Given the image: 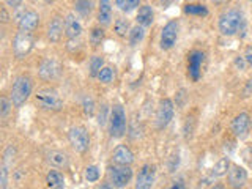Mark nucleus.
I'll list each match as a JSON object with an SVG mask.
<instances>
[{"instance_id": "nucleus-24", "label": "nucleus", "mask_w": 252, "mask_h": 189, "mask_svg": "<svg viewBox=\"0 0 252 189\" xmlns=\"http://www.w3.org/2000/svg\"><path fill=\"white\" fill-rule=\"evenodd\" d=\"M128 38H129V44L131 46L140 44L142 41H144V38H145V27H142V26H139V24H137L136 27L131 29Z\"/></svg>"}, {"instance_id": "nucleus-38", "label": "nucleus", "mask_w": 252, "mask_h": 189, "mask_svg": "<svg viewBox=\"0 0 252 189\" xmlns=\"http://www.w3.org/2000/svg\"><path fill=\"white\" fill-rule=\"evenodd\" d=\"M241 96L243 98H249L252 96V79H249V81L246 82V85H244V89L241 92Z\"/></svg>"}, {"instance_id": "nucleus-8", "label": "nucleus", "mask_w": 252, "mask_h": 189, "mask_svg": "<svg viewBox=\"0 0 252 189\" xmlns=\"http://www.w3.org/2000/svg\"><path fill=\"white\" fill-rule=\"evenodd\" d=\"M109 177H110V183L114 185L117 189H123L126 188L132 180V169L129 165H110L109 167Z\"/></svg>"}, {"instance_id": "nucleus-35", "label": "nucleus", "mask_w": 252, "mask_h": 189, "mask_svg": "<svg viewBox=\"0 0 252 189\" xmlns=\"http://www.w3.org/2000/svg\"><path fill=\"white\" fill-rule=\"evenodd\" d=\"M82 107H84L85 115L92 117L94 114V101H93V98L92 96H85L82 99Z\"/></svg>"}, {"instance_id": "nucleus-23", "label": "nucleus", "mask_w": 252, "mask_h": 189, "mask_svg": "<svg viewBox=\"0 0 252 189\" xmlns=\"http://www.w3.org/2000/svg\"><path fill=\"white\" fill-rule=\"evenodd\" d=\"M230 159L228 158H220V159L215 164V167L211 169V177H215V178H220V177H224L228 173V169H230Z\"/></svg>"}, {"instance_id": "nucleus-31", "label": "nucleus", "mask_w": 252, "mask_h": 189, "mask_svg": "<svg viewBox=\"0 0 252 189\" xmlns=\"http://www.w3.org/2000/svg\"><path fill=\"white\" fill-rule=\"evenodd\" d=\"M115 79V69L112 66H104L98 74V81L101 84H110Z\"/></svg>"}, {"instance_id": "nucleus-45", "label": "nucleus", "mask_w": 252, "mask_h": 189, "mask_svg": "<svg viewBox=\"0 0 252 189\" xmlns=\"http://www.w3.org/2000/svg\"><path fill=\"white\" fill-rule=\"evenodd\" d=\"M210 189H224V186H222V185H216V186H213V188H210Z\"/></svg>"}, {"instance_id": "nucleus-2", "label": "nucleus", "mask_w": 252, "mask_h": 189, "mask_svg": "<svg viewBox=\"0 0 252 189\" xmlns=\"http://www.w3.org/2000/svg\"><path fill=\"white\" fill-rule=\"evenodd\" d=\"M32 79L26 74L18 76L14 79L13 87H11V93H10V99L13 102L14 107H22L27 102V99L32 94Z\"/></svg>"}, {"instance_id": "nucleus-30", "label": "nucleus", "mask_w": 252, "mask_h": 189, "mask_svg": "<svg viewBox=\"0 0 252 189\" xmlns=\"http://www.w3.org/2000/svg\"><path fill=\"white\" fill-rule=\"evenodd\" d=\"M115 5L118 6V10H122L123 13H131L140 5V0H115Z\"/></svg>"}, {"instance_id": "nucleus-37", "label": "nucleus", "mask_w": 252, "mask_h": 189, "mask_svg": "<svg viewBox=\"0 0 252 189\" xmlns=\"http://www.w3.org/2000/svg\"><path fill=\"white\" fill-rule=\"evenodd\" d=\"M107 122V106H101V110L98 114V123L102 126Z\"/></svg>"}, {"instance_id": "nucleus-17", "label": "nucleus", "mask_w": 252, "mask_h": 189, "mask_svg": "<svg viewBox=\"0 0 252 189\" xmlns=\"http://www.w3.org/2000/svg\"><path fill=\"white\" fill-rule=\"evenodd\" d=\"M82 33V24L77 19V16L69 13L65 18V35L69 39H76Z\"/></svg>"}, {"instance_id": "nucleus-4", "label": "nucleus", "mask_w": 252, "mask_h": 189, "mask_svg": "<svg viewBox=\"0 0 252 189\" xmlns=\"http://www.w3.org/2000/svg\"><path fill=\"white\" fill-rule=\"evenodd\" d=\"M109 132L110 137L120 139L126 134V114L122 104H115L110 109V117H109Z\"/></svg>"}, {"instance_id": "nucleus-13", "label": "nucleus", "mask_w": 252, "mask_h": 189, "mask_svg": "<svg viewBox=\"0 0 252 189\" xmlns=\"http://www.w3.org/2000/svg\"><path fill=\"white\" fill-rule=\"evenodd\" d=\"M62 71V65L55 59H44L38 66V74L43 81H52L59 77Z\"/></svg>"}, {"instance_id": "nucleus-29", "label": "nucleus", "mask_w": 252, "mask_h": 189, "mask_svg": "<svg viewBox=\"0 0 252 189\" xmlns=\"http://www.w3.org/2000/svg\"><path fill=\"white\" fill-rule=\"evenodd\" d=\"M185 13L191 16H207L208 8L202 3H189L185 6Z\"/></svg>"}, {"instance_id": "nucleus-34", "label": "nucleus", "mask_w": 252, "mask_h": 189, "mask_svg": "<svg viewBox=\"0 0 252 189\" xmlns=\"http://www.w3.org/2000/svg\"><path fill=\"white\" fill-rule=\"evenodd\" d=\"M11 107H13L11 99H8L6 96H2V98H0V115H2V118H6V117H8V114H10Z\"/></svg>"}, {"instance_id": "nucleus-33", "label": "nucleus", "mask_w": 252, "mask_h": 189, "mask_svg": "<svg viewBox=\"0 0 252 189\" xmlns=\"http://www.w3.org/2000/svg\"><path fill=\"white\" fill-rule=\"evenodd\" d=\"M8 178H10V167L2 162V167H0V189L8 188Z\"/></svg>"}, {"instance_id": "nucleus-20", "label": "nucleus", "mask_w": 252, "mask_h": 189, "mask_svg": "<svg viewBox=\"0 0 252 189\" xmlns=\"http://www.w3.org/2000/svg\"><path fill=\"white\" fill-rule=\"evenodd\" d=\"M110 21H112V3L110 0H99L98 22L101 26H109Z\"/></svg>"}, {"instance_id": "nucleus-11", "label": "nucleus", "mask_w": 252, "mask_h": 189, "mask_svg": "<svg viewBox=\"0 0 252 189\" xmlns=\"http://www.w3.org/2000/svg\"><path fill=\"white\" fill-rule=\"evenodd\" d=\"M156 181V167L152 164H144L136 178V189H153Z\"/></svg>"}, {"instance_id": "nucleus-41", "label": "nucleus", "mask_w": 252, "mask_h": 189, "mask_svg": "<svg viewBox=\"0 0 252 189\" xmlns=\"http://www.w3.org/2000/svg\"><path fill=\"white\" fill-rule=\"evenodd\" d=\"M243 55H244V59H246L248 65H249V66H252V44L246 47V51H244V54H243Z\"/></svg>"}, {"instance_id": "nucleus-32", "label": "nucleus", "mask_w": 252, "mask_h": 189, "mask_svg": "<svg viewBox=\"0 0 252 189\" xmlns=\"http://www.w3.org/2000/svg\"><path fill=\"white\" fill-rule=\"evenodd\" d=\"M99 177H101V173L96 165H89V167L85 169V180L89 181V183H96Z\"/></svg>"}, {"instance_id": "nucleus-21", "label": "nucleus", "mask_w": 252, "mask_h": 189, "mask_svg": "<svg viewBox=\"0 0 252 189\" xmlns=\"http://www.w3.org/2000/svg\"><path fill=\"white\" fill-rule=\"evenodd\" d=\"M46 185L51 189H65V175L57 169L49 170L46 175Z\"/></svg>"}, {"instance_id": "nucleus-42", "label": "nucleus", "mask_w": 252, "mask_h": 189, "mask_svg": "<svg viewBox=\"0 0 252 189\" xmlns=\"http://www.w3.org/2000/svg\"><path fill=\"white\" fill-rule=\"evenodd\" d=\"M170 189H186V186H185V181L181 180V178H178V180H175V181H172Z\"/></svg>"}, {"instance_id": "nucleus-10", "label": "nucleus", "mask_w": 252, "mask_h": 189, "mask_svg": "<svg viewBox=\"0 0 252 189\" xmlns=\"http://www.w3.org/2000/svg\"><path fill=\"white\" fill-rule=\"evenodd\" d=\"M251 126H252L251 115L248 112H240L238 115H235V118L232 120L230 131H232V134H233L235 137L244 139L249 134Z\"/></svg>"}, {"instance_id": "nucleus-14", "label": "nucleus", "mask_w": 252, "mask_h": 189, "mask_svg": "<svg viewBox=\"0 0 252 189\" xmlns=\"http://www.w3.org/2000/svg\"><path fill=\"white\" fill-rule=\"evenodd\" d=\"M203 59H205V55L202 51H192L188 55V73L194 82H197L200 79Z\"/></svg>"}, {"instance_id": "nucleus-28", "label": "nucleus", "mask_w": 252, "mask_h": 189, "mask_svg": "<svg viewBox=\"0 0 252 189\" xmlns=\"http://www.w3.org/2000/svg\"><path fill=\"white\" fill-rule=\"evenodd\" d=\"M106 38V32L102 27H93L90 30V44L93 47H98L102 41H104Z\"/></svg>"}, {"instance_id": "nucleus-48", "label": "nucleus", "mask_w": 252, "mask_h": 189, "mask_svg": "<svg viewBox=\"0 0 252 189\" xmlns=\"http://www.w3.org/2000/svg\"><path fill=\"white\" fill-rule=\"evenodd\" d=\"M251 2H252V0H251Z\"/></svg>"}, {"instance_id": "nucleus-7", "label": "nucleus", "mask_w": 252, "mask_h": 189, "mask_svg": "<svg viewBox=\"0 0 252 189\" xmlns=\"http://www.w3.org/2000/svg\"><path fill=\"white\" fill-rule=\"evenodd\" d=\"M173 115H175V106H173V101L169 98H164L159 101L156 110V117H155V125L156 129H165L173 120Z\"/></svg>"}, {"instance_id": "nucleus-18", "label": "nucleus", "mask_w": 252, "mask_h": 189, "mask_svg": "<svg viewBox=\"0 0 252 189\" xmlns=\"http://www.w3.org/2000/svg\"><path fill=\"white\" fill-rule=\"evenodd\" d=\"M112 159L118 165H131L134 162V153L131 152L129 147L117 145L112 153Z\"/></svg>"}, {"instance_id": "nucleus-9", "label": "nucleus", "mask_w": 252, "mask_h": 189, "mask_svg": "<svg viewBox=\"0 0 252 189\" xmlns=\"http://www.w3.org/2000/svg\"><path fill=\"white\" fill-rule=\"evenodd\" d=\"M178 32H180V22L178 21H169L161 30V38H159V46L162 51H169L175 46L178 39Z\"/></svg>"}, {"instance_id": "nucleus-43", "label": "nucleus", "mask_w": 252, "mask_h": 189, "mask_svg": "<svg viewBox=\"0 0 252 189\" xmlns=\"http://www.w3.org/2000/svg\"><path fill=\"white\" fill-rule=\"evenodd\" d=\"M24 0H5V3L6 6H10V8H19L22 5Z\"/></svg>"}, {"instance_id": "nucleus-26", "label": "nucleus", "mask_w": 252, "mask_h": 189, "mask_svg": "<svg viewBox=\"0 0 252 189\" xmlns=\"http://www.w3.org/2000/svg\"><path fill=\"white\" fill-rule=\"evenodd\" d=\"M104 68V59L101 55H93L90 59V65H89V73L92 77H98L99 71Z\"/></svg>"}, {"instance_id": "nucleus-1", "label": "nucleus", "mask_w": 252, "mask_h": 189, "mask_svg": "<svg viewBox=\"0 0 252 189\" xmlns=\"http://www.w3.org/2000/svg\"><path fill=\"white\" fill-rule=\"evenodd\" d=\"M218 27L224 36H233L246 30V19H244V14L240 10L230 8V10L224 11L219 16Z\"/></svg>"}, {"instance_id": "nucleus-16", "label": "nucleus", "mask_w": 252, "mask_h": 189, "mask_svg": "<svg viewBox=\"0 0 252 189\" xmlns=\"http://www.w3.org/2000/svg\"><path fill=\"white\" fill-rule=\"evenodd\" d=\"M63 32H65V19L55 16V18H52L49 24H47V30H46L47 38H49L51 43H59L62 39Z\"/></svg>"}, {"instance_id": "nucleus-5", "label": "nucleus", "mask_w": 252, "mask_h": 189, "mask_svg": "<svg viewBox=\"0 0 252 189\" xmlns=\"http://www.w3.org/2000/svg\"><path fill=\"white\" fill-rule=\"evenodd\" d=\"M69 145L77 153H87L90 148V134L84 126H73L68 131Z\"/></svg>"}, {"instance_id": "nucleus-19", "label": "nucleus", "mask_w": 252, "mask_h": 189, "mask_svg": "<svg viewBox=\"0 0 252 189\" xmlns=\"http://www.w3.org/2000/svg\"><path fill=\"white\" fill-rule=\"evenodd\" d=\"M47 162H49L52 167L55 169H66L68 164H69V158L66 153L59 152V150H52V152L47 153L46 156Z\"/></svg>"}, {"instance_id": "nucleus-25", "label": "nucleus", "mask_w": 252, "mask_h": 189, "mask_svg": "<svg viewBox=\"0 0 252 189\" xmlns=\"http://www.w3.org/2000/svg\"><path fill=\"white\" fill-rule=\"evenodd\" d=\"M114 32L117 33V36L125 38L126 35H129L131 27H129V21L125 18H118L114 24Z\"/></svg>"}, {"instance_id": "nucleus-6", "label": "nucleus", "mask_w": 252, "mask_h": 189, "mask_svg": "<svg viewBox=\"0 0 252 189\" xmlns=\"http://www.w3.org/2000/svg\"><path fill=\"white\" fill-rule=\"evenodd\" d=\"M35 38L32 32H24L19 30L16 32V35L13 38V52L18 59H24L26 55L30 54V51L33 49Z\"/></svg>"}, {"instance_id": "nucleus-36", "label": "nucleus", "mask_w": 252, "mask_h": 189, "mask_svg": "<svg viewBox=\"0 0 252 189\" xmlns=\"http://www.w3.org/2000/svg\"><path fill=\"white\" fill-rule=\"evenodd\" d=\"M233 66L238 71H244L246 66H249V65H248L246 59H244V55H238V57H235V60H233Z\"/></svg>"}, {"instance_id": "nucleus-46", "label": "nucleus", "mask_w": 252, "mask_h": 189, "mask_svg": "<svg viewBox=\"0 0 252 189\" xmlns=\"http://www.w3.org/2000/svg\"><path fill=\"white\" fill-rule=\"evenodd\" d=\"M213 2H215L216 5H219V3H222V2H224V0H213Z\"/></svg>"}, {"instance_id": "nucleus-47", "label": "nucleus", "mask_w": 252, "mask_h": 189, "mask_svg": "<svg viewBox=\"0 0 252 189\" xmlns=\"http://www.w3.org/2000/svg\"><path fill=\"white\" fill-rule=\"evenodd\" d=\"M44 2H46V3H54L55 0H44Z\"/></svg>"}, {"instance_id": "nucleus-44", "label": "nucleus", "mask_w": 252, "mask_h": 189, "mask_svg": "<svg viewBox=\"0 0 252 189\" xmlns=\"http://www.w3.org/2000/svg\"><path fill=\"white\" fill-rule=\"evenodd\" d=\"M99 189H114V185L110 181H104V183L99 185Z\"/></svg>"}, {"instance_id": "nucleus-12", "label": "nucleus", "mask_w": 252, "mask_h": 189, "mask_svg": "<svg viewBox=\"0 0 252 189\" xmlns=\"http://www.w3.org/2000/svg\"><path fill=\"white\" fill-rule=\"evenodd\" d=\"M227 183L232 189H243L248 183V170L238 164H232L227 173Z\"/></svg>"}, {"instance_id": "nucleus-27", "label": "nucleus", "mask_w": 252, "mask_h": 189, "mask_svg": "<svg viewBox=\"0 0 252 189\" xmlns=\"http://www.w3.org/2000/svg\"><path fill=\"white\" fill-rule=\"evenodd\" d=\"M92 8H93V2H92V0H76V2H74V10H76V13L84 16V18L90 16Z\"/></svg>"}, {"instance_id": "nucleus-40", "label": "nucleus", "mask_w": 252, "mask_h": 189, "mask_svg": "<svg viewBox=\"0 0 252 189\" xmlns=\"http://www.w3.org/2000/svg\"><path fill=\"white\" fill-rule=\"evenodd\" d=\"M244 161L249 164V167H252V145L244 150Z\"/></svg>"}, {"instance_id": "nucleus-39", "label": "nucleus", "mask_w": 252, "mask_h": 189, "mask_svg": "<svg viewBox=\"0 0 252 189\" xmlns=\"http://www.w3.org/2000/svg\"><path fill=\"white\" fill-rule=\"evenodd\" d=\"M0 21H2V24H8V22H10V14H8L6 6L0 8Z\"/></svg>"}, {"instance_id": "nucleus-15", "label": "nucleus", "mask_w": 252, "mask_h": 189, "mask_svg": "<svg viewBox=\"0 0 252 189\" xmlns=\"http://www.w3.org/2000/svg\"><path fill=\"white\" fill-rule=\"evenodd\" d=\"M39 26V14L33 10L24 11L18 19V27L24 32H35Z\"/></svg>"}, {"instance_id": "nucleus-22", "label": "nucleus", "mask_w": 252, "mask_h": 189, "mask_svg": "<svg viewBox=\"0 0 252 189\" xmlns=\"http://www.w3.org/2000/svg\"><path fill=\"white\" fill-rule=\"evenodd\" d=\"M153 19H155V13H153V8L150 5H142L137 11V16H136V21L139 26L142 27H150L153 24Z\"/></svg>"}, {"instance_id": "nucleus-3", "label": "nucleus", "mask_w": 252, "mask_h": 189, "mask_svg": "<svg viewBox=\"0 0 252 189\" xmlns=\"http://www.w3.org/2000/svg\"><path fill=\"white\" fill-rule=\"evenodd\" d=\"M35 102L39 109L49 110V112H59L63 109V99L60 94L52 89H41L35 94Z\"/></svg>"}]
</instances>
